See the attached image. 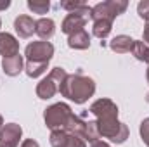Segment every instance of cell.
Masks as SVG:
<instances>
[{
	"mask_svg": "<svg viewBox=\"0 0 149 147\" xmlns=\"http://www.w3.org/2000/svg\"><path fill=\"white\" fill-rule=\"evenodd\" d=\"M61 95L73 101L74 104H85L95 94V81L90 76H85L81 71L68 74L59 88Z\"/></svg>",
	"mask_w": 149,
	"mask_h": 147,
	"instance_id": "obj_1",
	"label": "cell"
},
{
	"mask_svg": "<svg viewBox=\"0 0 149 147\" xmlns=\"http://www.w3.org/2000/svg\"><path fill=\"white\" fill-rule=\"evenodd\" d=\"M71 116H73V111L64 102H56L43 111V121H45L47 128H50L52 132L64 130Z\"/></svg>",
	"mask_w": 149,
	"mask_h": 147,
	"instance_id": "obj_2",
	"label": "cell"
},
{
	"mask_svg": "<svg viewBox=\"0 0 149 147\" xmlns=\"http://www.w3.org/2000/svg\"><path fill=\"white\" fill-rule=\"evenodd\" d=\"M66 76H68V71L64 68H52L50 73L37 85V95L43 101L52 99L59 92L61 83L66 80Z\"/></svg>",
	"mask_w": 149,
	"mask_h": 147,
	"instance_id": "obj_3",
	"label": "cell"
},
{
	"mask_svg": "<svg viewBox=\"0 0 149 147\" xmlns=\"http://www.w3.org/2000/svg\"><path fill=\"white\" fill-rule=\"evenodd\" d=\"M128 7L127 0H106V2H99L94 7H90V19L92 21H99V19H108L114 21L120 14H123Z\"/></svg>",
	"mask_w": 149,
	"mask_h": 147,
	"instance_id": "obj_4",
	"label": "cell"
},
{
	"mask_svg": "<svg viewBox=\"0 0 149 147\" xmlns=\"http://www.w3.org/2000/svg\"><path fill=\"white\" fill-rule=\"evenodd\" d=\"M97 132L99 137L102 139H109L114 144H123L128 139V126L125 123H121L118 118L116 119H104V121H97Z\"/></svg>",
	"mask_w": 149,
	"mask_h": 147,
	"instance_id": "obj_5",
	"label": "cell"
},
{
	"mask_svg": "<svg viewBox=\"0 0 149 147\" xmlns=\"http://www.w3.org/2000/svg\"><path fill=\"white\" fill-rule=\"evenodd\" d=\"M88 17H90V7L88 5H85V7H81V9L74 10V12H70L64 17L63 24H61V31L66 33L68 37L73 35V33H76V31H80V30L85 28Z\"/></svg>",
	"mask_w": 149,
	"mask_h": 147,
	"instance_id": "obj_6",
	"label": "cell"
},
{
	"mask_svg": "<svg viewBox=\"0 0 149 147\" xmlns=\"http://www.w3.org/2000/svg\"><path fill=\"white\" fill-rule=\"evenodd\" d=\"M24 55H26V61H31V62H49L54 55V45L43 40L31 42L26 45Z\"/></svg>",
	"mask_w": 149,
	"mask_h": 147,
	"instance_id": "obj_7",
	"label": "cell"
},
{
	"mask_svg": "<svg viewBox=\"0 0 149 147\" xmlns=\"http://www.w3.org/2000/svg\"><path fill=\"white\" fill-rule=\"evenodd\" d=\"M49 142L52 147H87V142L68 130H54L50 132Z\"/></svg>",
	"mask_w": 149,
	"mask_h": 147,
	"instance_id": "obj_8",
	"label": "cell"
},
{
	"mask_svg": "<svg viewBox=\"0 0 149 147\" xmlns=\"http://www.w3.org/2000/svg\"><path fill=\"white\" fill-rule=\"evenodd\" d=\"M90 112L97 118V121L116 119L118 118V106L113 102L111 99H97V101L92 102Z\"/></svg>",
	"mask_w": 149,
	"mask_h": 147,
	"instance_id": "obj_9",
	"label": "cell"
},
{
	"mask_svg": "<svg viewBox=\"0 0 149 147\" xmlns=\"http://www.w3.org/2000/svg\"><path fill=\"white\" fill-rule=\"evenodd\" d=\"M23 137V128L17 123H5L0 128V147H17Z\"/></svg>",
	"mask_w": 149,
	"mask_h": 147,
	"instance_id": "obj_10",
	"label": "cell"
},
{
	"mask_svg": "<svg viewBox=\"0 0 149 147\" xmlns=\"http://www.w3.org/2000/svg\"><path fill=\"white\" fill-rule=\"evenodd\" d=\"M19 54V42L17 38L7 31H0V55L5 57H12Z\"/></svg>",
	"mask_w": 149,
	"mask_h": 147,
	"instance_id": "obj_11",
	"label": "cell"
},
{
	"mask_svg": "<svg viewBox=\"0 0 149 147\" xmlns=\"http://www.w3.org/2000/svg\"><path fill=\"white\" fill-rule=\"evenodd\" d=\"M14 30L19 35V38H30L35 33V21H33V17H30L26 14L17 16L14 19Z\"/></svg>",
	"mask_w": 149,
	"mask_h": 147,
	"instance_id": "obj_12",
	"label": "cell"
},
{
	"mask_svg": "<svg viewBox=\"0 0 149 147\" xmlns=\"http://www.w3.org/2000/svg\"><path fill=\"white\" fill-rule=\"evenodd\" d=\"M24 69V61L23 55H12V57H5L2 59V71L7 76H17Z\"/></svg>",
	"mask_w": 149,
	"mask_h": 147,
	"instance_id": "obj_13",
	"label": "cell"
},
{
	"mask_svg": "<svg viewBox=\"0 0 149 147\" xmlns=\"http://www.w3.org/2000/svg\"><path fill=\"white\" fill-rule=\"evenodd\" d=\"M35 33L43 42H49L56 33V23L49 17H40L38 21H35Z\"/></svg>",
	"mask_w": 149,
	"mask_h": 147,
	"instance_id": "obj_14",
	"label": "cell"
},
{
	"mask_svg": "<svg viewBox=\"0 0 149 147\" xmlns=\"http://www.w3.org/2000/svg\"><path fill=\"white\" fill-rule=\"evenodd\" d=\"M134 38H130L128 35H118L109 42V49L116 54H127V52H132L134 49Z\"/></svg>",
	"mask_w": 149,
	"mask_h": 147,
	"instance_id": "obj_15",
	"label": "cell"
},
{
	"mask_svg": "<svg viewBox=\"0 0 149 147\" xmlns=\"http://www.w3.org/2000/svg\"><path fill=\"white\" fill-rule=\"evenodd\" d=\"M68 47L74 49V50H85L90 47V35L85 30H80L73 35L68 37Z\"/></svg>",
	"mask_w": 149,
	"mask_h": 147,
	"instance_id": "obj_16",
	"label": "cell"
},
{
	"mask_svg": "<svg viewBox=\"0 0 149 147\" xmlns=\"http://www.w3.org/2000/svg\"><path fill=\"white\" fill-rule=\"evenodd\" d=\"M111 30H113V21H108V19H99V21H94V24H92V35L101 38V40H104L108 37L111 33Z\"/></svg>",
	"mask_w": 149,
	"mask_h": 147,
	"instance_id": "obj_17",
	"label": "cell"
},
{
	"mask_svg": "<svg viewBox=\"0 0 149 147\" xmlns=\"http://www.w3.org/2000/svg\"><path fill=\"white\" fill-rule=\"evenodd\" d=\"M49 68V62H31V61H26V66H24V71L30 78H38L47 71Z\"/></svg>",
	"mask_w": 149,
	"mask_h": 147,
	"instance_id": "obj_18",
	"label": "cell"
},
{
	"mask_svg": "<svg viewBox=\"0 0 149 147\" xmlns=\"http://www.w3.org/2000/svg\"><path fill=\"white\" fill-rule=\"evenodd\" d=\"M132 54L135 55L137 61L141 62H148L149 61V45H146L142 40L141 42H134V49H132Z\"/></svg>",
	"mask_w": 149,
	"mask_h": 147,
	"instance_id": "obj_19",
	"label": "cell"
},
{
	"mask_svg": "<svg viewBox=\"0 0 149 147\" xmlns=\"http://www.w3.org/2000/svg\"><path fill=\"white\" fill-rule=\"evenodd\" d=\"M28 9L33 14H47L50 9V2L49 0H28Z\"/></svg>",
	"mask_w": 149,
	"mask_h": 147,
	"instance_id": "obj_20",
	"label": "cell"
},
{
	"mask_svg": "<svg viewBox=\"0 0 149 147\" xmlns=\"http://www.w3.org/2000/svg\"><path fill=\"white\" fill-rule=\"evenodd\" d=\"M87 3L81 2V0H64V2H59V7L68 10V12H74V10H78V9H81Z\"/></svg>",
	"mask_w": 149,
	"mask_h": 147,
	"instance_id": "obj_21",
	"label": "cell"
},
{
	"mask_svg": "<svg viewBox=\"0 0 149 147\" xmlns=\"http://www.w3.org/2000/svg\"><path fill=\"white\" fill-rule=\"evenodd\" d=\"M139 133H141V139L142 142L149 147V118H144L141 121V126H139Z\"/></svg>",
	"mask_w": 149,
	"mask_h": 147,
	"instance_id": "obj_22",
	"label": "cell"
},
{
	"mask_svg": "<svg viewBox=\"0 0 149 147\" xmlns=\"http://www.w3.org/2000/svg\"><path fill=\"white\" fill-rule=\"evenodd\" d=\"M137 14H139L141 19H144V21L149 23V0L139 2V5H137Z\"/></svg>",
	"mask_w": 149,
	"mask_h": 147,
	"instance_id": "obj_23",
	"label": "cell"
},
{
	"mask_svg": "<svg viewBox=\"0 0 149 147\" xmlns=\"http://www.w3.org/2000/svg\"><path fill=\"white\" fill-rule=\"evenodd\" d=\"M21 147H40V146H38L37 140H33V139H26V140L21 144Z\"/></svg>",
	"mask_w": 149,
	"mask_h": 147,
	"instance_id": "obj_24",
	"label": "cell"
},
{
	"mask_svg": "<svg viewBox=\"0 0 149 147\" xmlns=\"http://www.w3.org/2000/svg\"><path fill=\"white\" fill-rule=\"evenodd\" d=\"M142 42L146 43V45H149V23L144 26V33H142Z\"/></svg>",
	"mask_w": 149,
	"mask_h": 147,
	"instance_id": "obj_25",
	"label": "cell"
},
{
	"mask_svg": "<svg viewBox=\"0 0 149 147\" xmlns=\"http://www.w3.org/2000/svg\"><path fill=\"white\" fill-rule=\"evenodd\" d=\"M10 7V0H0V10H5Z\"/></svg>",
	"mask_w": 149,
	"mask_h": 147,
	"instance_id": "obj_26",
	"label": "cell"
},
{
	"mask_svg": "<svg viewBox=\"0 0 149 147\" xmlns=\"http://www.w3.org/2000/svg\"><path fill=\"white\" fill-rule=\"evenodd\" d=\"M146 78H148V83H149V61H148V71H146Z\"/></svg>",
	"mask_w": 149,
	"mask_h": 147,
	"instance_id": "obj_27",
	"label": "cell"
},
{
	"mask_svg": "<svg viewBox=\"0 0 149 147\" xmlns=\"http://www.w3.org/2000/svg\"><path fill=\"white\" fill-rule=\"evenodd\" d=\"M3 125H5V123H3V118H2V114H0V128H2Z\"/></svg>",
	"mask_w": 149,
	"mask_h": 147,
	"instance_id": "obj_28",
	"label": "cell"
},
{
	"mask_svg": "<svg viewBox=\"0 0 149 147\" xmlns=\"http://www.w3.org/2000/svg\"><path fill=\"white\" fill-rule=\"evenodd\" d=\"M146 101H148V102H149V94H148V95H146Z\"/></svg>",
	"mask_w": 149,
	"mask_h": 147,
	"instance_id": "obj_29",
	"label": "cell"
},
{
	"mask_svg": "<svg viewBox=\"0 0 149 147\" xmlns=\"http://www.w3.org/2000/svg\"><path fill=\"white\" fill-rule=\"evenodd\" d=\"M0 28H2V19H0Z\"/></svg>",
	"mask_w": 149,
	"mask_h": 147,
	"instance_id": "obj_30",
	"label": "cell"
}]
</instances>
